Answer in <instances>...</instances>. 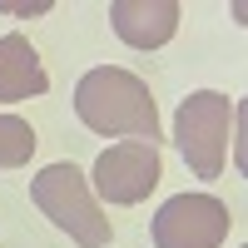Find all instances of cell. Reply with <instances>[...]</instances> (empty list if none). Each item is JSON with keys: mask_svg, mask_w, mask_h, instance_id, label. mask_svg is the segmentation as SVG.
<instances>
[{"mask_svg": "<svg viewBox=\"0 0 248 248\" xmlns=\"http://www.w3.org/2000/svg\"><path fill=\"white\" fill-rule=\"evenodd\" d=\"M75 114L94 134H124L134 144H159V109H154L149 85L119 65H99L90 75H79Z\"/></svg>", "mask_w": 248, "mask_h": 248, "instance_id": "6da1fadb", "label": "cell"}, {"mask_svg": "<svg viewBox=\"0 0 248 248\" xmlns=\"http://www.w3.org/2000/svg\"><path fill=\"white\" fill-rule=\"evenodd\" d=\"M30 199H35V209L45 214L55 229H65L79 248H109L114 229H109V214H99L85 169H75V164L40 169L30 179Z\"/></svg>", "mask_w": 248, "mask_h": 248, "instance_id": "7a4b0ae2", "label": "cell"}, {"mask_svg": "<svg viewBox=\"0 0 248 248\" xmlns=\"http://www.w3.org/2000/svg\"><path fill=\"white\" fill-rule=\"evenodd\" d=\"M238 124V105L223 90H199L179 105L174 114V144L189 174L199 179H223V164H229V134Z\"/></svg>", "mask_w": 248, "mask_h": 248, "instance_id": "3957f363", "label": "cell"}, {"mask_svg": "<svg viewBox=\"0 0 248 248\" xmlns=\"http://www.w3.org/2000/svg\"><path fill=\"white\" fill-rule=\"evenodd\" d=\"M229 229H233V214L214 194H179L149 223L159 248H218L229 238Z\"/></svg>", "mask_w": 248, "mask_h": 248, "instance_id": "277c9868", "label": "cell"}, {"mask_svg": "<svg viewBox=\"0 0 248 248\" xmlns=\"http://www.w3.org/2000/svg\"><path fill=\"white\" fill-rule=\"evenodd\" d=\"M159 179H164V164H159L154 144L124 139L94 159V189L105 203H144L159 189Z\"/></svg>", "mask_w": 248, "mask_h": 248, "instance_id": "5b68a950", "label": "cell"}, {"mask_svg": "<svg viewBox=\"0 0 248 248\" xmlns=\"http://www.w3.org/2000/svg\"><path fill=\"white\" fill-rule=\"evenodd\" d=\"M179 0H114L109 5V25L124 45L134 50H159L169 45L179 30Z\"/></svg>", "mask_w": 248, "mask_h": 248, "instance_id": "8992f818", "label": "cell"}, {"mask_svg": "<svg viewBox=\"0 0 248 248\" xmlns=\"http://www.w3.org/2000/svg\"><path fill=\"white\" fill-rule=\"evenodd\" d=\"M50 90V75L25 35H0V105H20Z\"/></svg>", "mask_w": 248, "mask_h": 248, "instance_id": "52a82bcc", "label": "cell"}, {"mask_svg": "<svg viewBox=\"0 0 248 248\" xmlns=\"http://www.w3.org/2000/svg\"><path fill=\"white\" fill-rule=\"evenodd\" d=\"M35 154V129L15 114H0V169H20Z\"/></svg>", "mask_w": 248, "mask_h": 248, "instance_id": "ba28073f", "label": "cell"}, {"mask_svg": "<svg viewBox=\"0 0 248 248\" xmlns=\"http://www.w3.org/2000/svg\"><path fill=\"white\" fill-rule=\"evenodd\" d=\"M0 10H5V15H45L50 5H0Z\"/></svg>", "mask_w": 248, "mask_h": 248, "instance_id": "9c48e42d", "label": "cell"}]
</instances>
